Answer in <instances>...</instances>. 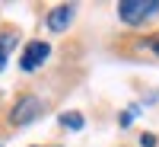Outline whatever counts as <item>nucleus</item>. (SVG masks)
<instances>
[{
    "label": "nucleus",
    "instance_id": "f257e3e1",
    "mask_svg": "<svg viewBox=\"0 0 159 147\" xmlns=\"http://www.w3.org/2000/svg\"><path fill=\"white\" fill-rule=\"evenodd\" d=\"M118 13H121V19L127 26H137L143 19H150L153 13H159V0H121Z\"/></svg>",
    "mask_w": 159,
    "mask_h": 147
},
{
    "label": "nucleus",
    "instance_id": "f03ea898",
    "mask_svg": "<svg viewBox=\"0 0 159 147\" xmlns=\"http://www.w3.org/2000/svg\"><path fill=\"white\" fill-rule=\"evenodd\" d=\"M48 55H51V45L48 42H32V45H25L19 64H22V71H38L48 61Z\"/></svg>",
    "mask_w": 159,
    "mask_h": 147
},
{
    "label": "nucleus",
    "instance_id": "7ed1b4c3",
    "mask_svg": "<svg viewBox=\"0 0 159 147\" xmlns=\"http://www.w3.org/2000/svg\"><path fill=\"white\" fill-rule=\"evenodd\" d=\"M38 112H42V99L22 96V99L16 102V109H13V122H16V125H25V122H32V118H38Z\"/></svg>",
    "mask_w": 159,
    "mask_h": 147
},
{
    "label": "nucleus",
    "instance_id": "20e7f679",
    "mask_svg": "<svg viewBox=\"0 0 159 147\" xmlns=\"http://www.w3.org/2000/svg\"><path fill=\"white\" fill-rule=\"evenodd\" d=\"M70 22H73V7L70 3H61V7H54L48 13V29L51 32H64Z\"/></svg>",
    "mask_w": 159,
    "mask_h": 147
},
{
    "label": "nucleus",
    "instance_id": "39448f33",
    "mask_svg": "<svg viewBox=\"0 0 159 147\" xmlns=\"http://www.w3.org/2000/svg\"><path fill=\"white\" fill-rule=\"evenodd\" d=\"M61 125L70 128V131H80V128H83V115H76V112H64V115H61Z\"/></svg>",
    "mask_w": 159,
    "mask_h": 147
},
{
    "label": "nucleus",
    "instance_id": "423d86ee",
    "mask_svg": "<svg viewBox=\"0 0 159 147\" xmlns=\"http://www.w3.org/2000/svg\"><path fill=\"white\" fill-rule=\"evenodd\" d=\"M10 48H13V35H0V71H3V64H7Z\"/></svg>",
    "mask_w": 159,
    "mask_h": 147
},
{
    "label": "nucleus",
    "instance_id": "0eeeda50",
    "mask_svg": "<svg viewBox=\"0 0 159 147\" xmlns=\"http://www.w3.org/2000/svg\"><path fill=\"white\" fill-rule=\"evenodd\" d=\"M140 144H143V147H156V135H143Z\"/></svg>",
    "mask_w": 159,
    "mask_h": 147
},
{
    "label": "nucleus",
    "instance_id": "6e6552de",
    "mask_svg": "<svg viewBox=\"0 0 159 147\" xmlns=\"http://www.w3.org/2000/svg\"><path fill=\"white\" fill-rule=\"evenodd\" d=\"M134 115H137V109H127V112L121 115V125H130V118H134Z\"/></svg>",
    "mask_w": 159,
    "mask_h": 147
},
{
    "label": "nucleus",
    "instance_id": "1a4fd4ad",
    "mask_svg": "<svg viewBox=\"0 0 159 147\" xmlns=\"http://www.w3.org/2000/svg\"><path fill=\"white\" fill-rule=\"evenodd\" d=\"M150 45H153V51H156V55H159V38H153V42H150Z\"/></svg>",
    "mask_w": 159,
    "mask_h": 147
}]
</instances>
